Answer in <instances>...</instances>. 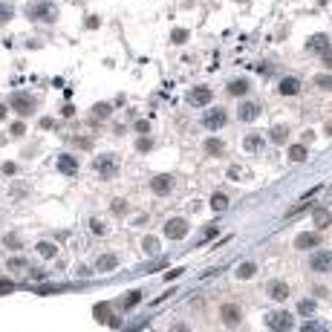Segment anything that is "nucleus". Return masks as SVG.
<instances>
[{"label":"nucleus","mask_w":332,"mask_h":332,"mask_svg":"<svg viewBox=\"0 0 332 332\" xmlns=\"http://www.w3.org/2000/svg\"><path fill=\"white\" fill-rule=\"evenodd\" d=\"M26 15H29V21H38V23H55L58 6L52 0H38V3H32V6L26 9Z\"/></svg>","instance_id":"f257e3e1"},{"label":"nucleus","mask_w":332,"mask_h":332,"mask_svg":"<svg viewBox=\"0 0 332 332\" xmlns=\"http://www.w3.org/2000/svg\"><path fill=\"white\" fill-rule=\"evenodd\" d=\"M266 326L272 332H292V323H295V318L289 315L286 309H272V312H266Z\"/></svg>","instance_id":"f03ea898"},{"label":"nucleus","mask_w":332,"mask_h":332,"mask_svg":"<svg viewBox=\"0 0 332 332\" xmlns=\"http://www.w3.org/2000/svg\"><path fill=\"white\" fill-rule=\"evenodd\" d=\"M165 237L168 240H185L188 237V231H191V226H188V219L185 217H171L168 223H165Z\"/></svg>","instance_id":"7ed1b4c3"},{"label":"nucleus","mask_w":332,"mask_h":332,"mask_svg":"<svg viewBox=\"0 0 332 332\" xmlns=\"http://www.w3.org/2000/svg\"><path fill=\"white\" fill-rule=\"evenodd\" d=\"M309 269L318 272V275H329L332 272V252L329 249H318V252L309 257Z\"/></svg>","instance_id":"20e7f679"},{"label":"nucleus","mask_w":332,"mask_h":332,"mask_svg":"<svg viewBox=\"0 0 332 332\" xmlns=\"http://www.w3.org/2000/svg\"><path fill=\"white\" fill-rule=\"evenodd\" d=\"M92 168H95V173H101L104 179H110V176L119 173V162H116L113 153H101V156H95Z\"/></svg>","instance_id":"39448f33"},{"label":"nucleus","mask_w":332,"mask_h":332,"mask_svg":"<svg viewBox=\"0 0 332 332\" xmlns=\"http://www.w3.org/2000/svg\"><path fill=\"white\" fill-rule=\"evenodd\" d=\"M173 185H176V179H173L171 173H156V176L150 179V191L156 196H168L173 191Z\"/></svg>","instance_id":"423d86ee"},{"label":"nucleus","mask_w":332,"mask_h":332,"mask_svg":"<svg viewBox=\"0 0 332 332\" xmlns=\"http://www.w3.org/2000/svg\"><path fill=\"white\" fill-rule=\"evenodd\" d=\"M226 122H229V113H226L223 107H211V110L202 116V125H205L208 130H219V127H226Z\"/></svg>","instance_id":"0eeeda50"},{"label":"nucleus","mask_w":332,"mask_h":332,"mask_svg":"<svg viewBox=\"0 0 332 332\" xmlns=\"http://www.w3.org/2000/svg\"><path fill=\"white\" fill-rule=\"evenodd\" d=\"M219 318H223V323L229 326V329H234V326H240L243 321V312L237 303H223V309H219Z\"/></svg>","instance_id":"6e6552de"},{"label":"nucleus","mask_w":332,"mask_h":332,"mask_svg":"<svg viewBox=\"0 0 332 332\" xmlns=\"http://www.w3.org/2000/svg\"><path fill=\"white\" fill-rule=\"evenodd\" d=\"M12 107L18 110V116H32L35 113V101H32V95H26V92H15V95H12Z\"/></svg>","instance_id":"1a4fd4ad"},{"label":"nucleus","mask_w":332,"mask_h":332,"mask_svg":"<svg viewBox=\"0 0 332 332\" xmlns=\"http://www.w3.org/2000/svg\"><path fill=\"white\" fill-rule=\"evenodd\" d=\"M329 38L323 32H318V35H312V38H306V52H315V55H323L326 49H329Z\"/></svg>","instance_id":"9d476101"},{"label":"nucleus","mask_w":332,"mask_h":332,"mask_svg":"<svg viewBox=\"0 0 332 332\" xmlns=\"http://www.w3.org/2000/svg\"><path fill=\"white\" fill-rule=\"evenodd\" d=\"M211 98H214L211 87H194V90L188 92V101L194 104V107H205V104H211Z\"/></svg>","instance_id":"9b49d317"},{"label":"nucleus","mask_w":332,"mask_h":332,"mask_svg":"<svg viewBox=\"0 0 332 332\" xmlns=\"http://www.w3.org/2000/svg\"><path fill=\"white\" fill-rule=\"evenodd\" d=\"M266 292H269V298L272 300H286L289 298V283L286 280H269V286H266Z\"/></svg>","instance_id":"f8f14e48"},{"label":"nucleus","mask_w":332,"mask_h":332,"mask_svg":"<svg viewBox=\"0 0 332 332\" xmlns=\"http://www.w3.org/2000/svg\"><path fill=\"white\" fill-rule=\"evenodd\" d=\"M260 113H263V110H260L257 101H243L240 107H237V119H240V122H254Z\"/></svg>","instance_id":"ddd939ff"},{"label":"nucleus","mask_w":332,"mask_h":332,"mask_svg":"<svg viewBox=\"0 0 332 332\" xmlns=\"http://www.w3.org/2000/svg\"><path fill=\"white\" fill-rule=\"evenodd\" d=\"M55 168L61 173L72 176V173H78V159H75V156H69V153H61V156L55 159Z\"/></svg>","instance_id":"4468645a"},{"label":"nucleus","mask_w":332,"mask_h":332,"mask_svg":"<svg viewBox=\"0 0 332 332\" xmlns=\"http://www.w3.org/2000/svg\"><path fill=\"white\" fill-rule=\"evenodd\" d=\"M312 223H315V229L323 231L332 226V211L329 208H312Z\"/></svg>","instance_id":"2eb2a0df"},{"label":"nucleus","mask_w":332,"mask_h":332,"mask_svg":"<svg viewBox=\"0 0 332 332\" xmlns=\"http://www.w3.org/2000/svg\"><path fill=\"white\" fill-rule=\"evenodd\" d=\"M277 90H280V95H298L300 92V81L295 78V75H286V78H280Z\"/></svg>","instance_id":"dca6fc26"},{"label":"nucleus","mask_w":332,"mask_h":332,"mask_svg":"<svg viewBox=\"0 0 332 332\" xmlns=\"http://www.w3.org/2000/svg\"><path fill=\"white\" fill-rule=\"evenodd\" d=\"M249 87H252V84H249L246 78H234V81H229L226 92H229V95H234V98H240V95H246V92H249Z\"/></svg>","instance_id":"f3484780"},{"label":"nucleus","mask_w":332,"mask_h":332,"mask_svg":"<svg viewBox=\"0 0 332 332\" xmlns=\"http://www.w3.org/2000/svg\"><path fill=\"white\" fill-rule=\"evenodd\" d=\"M269 139H272L275 145H286V139H289V127H286V125H275L272 130H269Z\"/></svg>","instance_id":"a211bd4d"},{"label":"nucleus","mask_w":332,"mask_h":332,"mask_svg":"<svg viewBox=\"0 0 332 332\" xmlns=\"http://www.w3.org/2000/svg\"><path fill=\"white\" fill-rule=\"evenodd\" d=\"M35 254H41V257H44V260H52V257H55L58 254V246L55 243H38V246H35Z\"/></svg>","instance_id":"6ab92c4d"},{"label":"nucleus","mask_w":332,"mask_h":332,"mask_svg":"<svg viewBox=\"0 0 332 332\" xmlns=\"http://www.w3.org/2000/svg\"><path fill=\"white\" fill-rule=\"evenodd\" d=\"M243 148L249 150V153L263 150V136H260V133H249V136H246V142H243Z\"/></svg>","instance_id":"aec40b11"},{"label":"nucleus","mask_w":332,"mask_h":332,"mask_svg":"<svg viewBox=\"0 0 332 332\" xmlns=\"http://www.w3.org/2000/svg\"><path fill=\"white\" fill-rule=\"evenodd\" d=\"M300 332H329V323L321 321V318H309V321L300 326Z\"/></svg>","instance_id":"412c9836"},{"label":"nucleus","mask_w":332,"mask_h":332,"mask_svg":"<svg viewBox=\"0 0 332 332\" xmlns=\"http://www.w3.org/2000/svg\"><path fill=\"white\" fill-rule=\"evenodd\" d=\"M139 300H142V292H139V289H133V292H127L125 298L119 300V306H122V309H133V306H139Z\"/></svg>","instance_id":"4be33fe9"},{"label":"nucleus","mask_w":332,"mask_h":332,"mask_svg":"<svg viewBox=\"0 0 332 332\" xmlns=\"http://www.w3.org/2000/svg\"><path fill=\"white\" fill-rule=\"evenodd\" d=\"M116 266H119V257H116V254H104V257L95 260V269H98V272H110Z\"/></svg>","instance_id":"5701e85b"},{"label":"nucleus","mask_w":332,"mask_h":332,"mask_svg":"<svg viewBox=\"0 0 332 332\" xmlns=\"http://www.w3.org/2000/svg\"><path fill=\"white\" fill-rule=\"evenodd\" d=\"M318 246V234H298L295 249H315Z\"/></svg>","instance_id":"b1692460"},{"label":"nucleus","mask_w":332,"mask_h":332,"mask_svg":"<svg viewBox=\"0 0 332 332\" xmlns=\"http://www.w3.org/2000/svg\"><path fill=\"white\" fill-rule=\"evenodd\" d=\"M234 275L240 277V280H249V277L257 275V266H254V263H240L237 269H234Z\"/></svg>","instance_id":"393cba45"},{"label":"nucleus","mask_w":332,"mask_h":332,"mask_svg":"<svg viewBox=\"0 0 332 332\" xmlns=\"http://www.w3.org/2000/svg\"><path fill=\"white\" fill-rule=\"evenodd\" d=\"M289 162H306V148L303 145H292L289 148Z\"/></svg>","instance_id":"a878e982"},{"label":"nucleus","mask_w":332,"mask_h":332,"mask_svg":"<svg viewBox=\"0 0 332 332\" xmlns=\"http://www.w3.org/2000/svg\"><path fill=\"white\" fill-rule=\"evenodd\" d=\"M211 208H214V211H226V208H229V196L223 194V191L214 194V196H211Z\"/></svg>","instance_id":"bb28decb"},{"label":"nucleus","mask_w":332,"mask_h":332,"mask_svg":"<svg viewBox=\"0 0 332 332\" xmlns=\"http://www.w3.org/2000/svg\"><path fill=\"white\" fill-rule=\"evenodd\" d=\"M205 150H208V153H217V156H223V153H226V145H223L219 139H208V142H205Z\"/></svg>","instance_id":"cd10ccee"},{"label":"nucleus","mask_w":332,"mask_h":332,"mask_svg":"<svg viewBox=\"0 0 332 332\" xmlns=\"http://www.w3.org/2000/svg\"><path fill=\"white\" fill-rule=\"evenodd\" d=\"M315 306H318V303L306 298V300H300V303H298V312H300V315H306V318H309L312 312H315Z\"/></svg>","instance_id":"c85d7f7f"},{"label":"nucleus","mask_w":332,"mask_h":332,"mask_svg":"<svg viewBox=\"0 0 332 332\" xmlns=\"http://www.w3.org/2000/svg\"><path fill=\"white\" fill-rule=\"evenodd\" d=\"M90 229H92V234H98V237H104V234H107V226H104V219H98V217L90 219Z\"/></svg>","instance_id":"c756f323"},{"label":"nucleus","mask_w":332,"mask_h":332,"mask_svg":"<svg viewBox=\"0 0 332 332\" xmlns=\"http://www.w3.org/2000/svg\"><path fill=\"white\" fill-rule=\"evenodd\" d=\"M92 315H95L98 321H110V306H107V303H98V306L92 309Z\"/></svg>","instance_id":"7c9ffc66"},{"label":"nucleus","mask_w":332,"mask_h":332,"mask_svg":"<svg viewBox=\"0 0 332 332\" xmlns=\"http://www.w3.org/2000/svg\"><path fill=\"white\" fill-rule=\"evenodd\" d=\"M110 110H113L110 104H95V107H92V116H95V119H107Z\"/></svg>","instance_id":"2f4dec72"},{"label":"nucleus","mask_w":332,"mask_h":332,"mask_svg":"<svg viewBox=\"0 0 332 332\" xmlns=\"http://www.w3.org/2000/svg\"><path fill=\"white\" fill-rule=\"evenodd\" d=\"M12 15H15V9H12L9 3H0V23H9Z\"/></svg>","instance_id":"473e14b6"},{"label":"nucleus","mask_w":332,"mask_h":332,"mask_svg":"<svg viewBox=\"0 0 332 332\" xmlns=\"http://www.w3.org/2000/svg\"><path fill=\"white\" fill-rule=\"evenodd\" d=\"M315 84H318L321 90H329L332 92V75H315Z\"/></svg>","instance_id":"72a5a7b5"},{"label":"nucleus","mask_w":332,"mask_h":332,"mask_svg":"<svg viewBox=\"0 0 332 332\" xmlns=\"http://www.w3.org/2000/svg\"><path fill=\"white\" fill-rule=\"evenodd\" d=\"M9 269H12V272H23V269H26V260H23V257H12Z\"/></svg>","instance_id":"f704fd0d"},{"label":"nucleus","mask_w":332,"mask_h":332,"mask_svg":"<svg viewBox=\"0 0 332 332\" xmlns=\"http://www.w3.org/2000/svg\"><path fill=\"white\" fill-rule=\"evenodd\" d=\"M9 292H15V283L9 277H0V295H9Z\"/></svg>","instance_id":"c9c22d12"},{"label":"nucleus","mask_w":332,"mask_h":332,"mask_svg":"<svg viewBox=\"0 0 332 332\" xmlns=\"http://www.w3.org/2000/svg\"><path fill=\"white\" fill-rule=\"evenodd\" d=\"M156 249H159V243L153 237H145V252H156Z\"/></svg>","instance_id":"e433bc0d"},{"label":"nucleus","mask_w":332,"mask_h":332,"mask_svg":"<svg viewBox=\"0 0 332 332\" xmlns=\"http://www.w3.org/2000/svg\"><path fill=\"white\" fill-rule=\"evenodd\" d=\"M23 133H26V127H23L21 122H15V125H12V136H23Z\"/></svg>","instance_id":"4c0bfd02"},{"label":"nucleus","mask_w":332,"mask_h":332,"mask_svg":"<svg viewBox=\"0 0 332 332\" xmlns=\"http://www.w3.org/2000/svg\"><path fill=\"white\" fill-rule=\"evenodd\" d=\"M173 41H176V44H185V41H188V32H182V29L173 32Z\"/></svg>","instance_id":"58836bf2"},{"label":"nucleus","mask_w":332,"mask_h":332,"mask_svg":"<svg viewBox=\"0 0 332 332\" xmlns=\"http://www.w3.org/2000/svg\"><path fill=\"white\" fill-rule=\"evenodd\" d=\"M217 226H208V229H205V234H202V240H211V237H214V234H217Z\"/></svg>","instance_id":"ea45409f"},{"label":"nucleus","mask_w":332,"mask_h":332,"mask_svg":"<svg viewBox=\"0 0 332 332\" xmlns=\"http://www.w3.org/2000/svg\"><path fill=\"white\" fill-rule=\"evenodd\" d=\"M150 145H153L150 139H139V142H136V148H139V150H150Z\"/></svg>","instance_id":"a19ab883"},{"label":"nucleus","mask_w":332,"mask_h":332,"mask_svg":"<svg viewBox=\"0 0 332 332\" xmlns=\"http://www.w3.org/2000/svg\"><path fill=\"white\" fill-rule=\"evenodd\" d=\"M15 171H18V168H15V162H6V165H3V173H6V176H12Z\"/></svg>","instance_id":"79ce46f5"},{"label":"nucleus","mask_w":332,"mask_h":332,"mask_svg":"<svg viewBox=\"0 0 332 332\" xmlns=\"http://www.w3.org/2000/svg\"><path fill=\"white\" fill-rule=\"evenodd\" d=\"M125 202H122V199H116V202H113V211H116V214H122V211H125Z\"/></svg>","instance_id":"37998d69"},{"label":"nucleus","mask_w":332,"mask_h":332,"mask_svg":"<svg viewBox=\"0 0 332 332\" xmlns=\"http://www.w3.org/2000/svg\"><path fill=\"white\" fill-rule=\"evenodd\" d=\"M323 64H326V67H332V46L323 52Z\"/></svg>","instance_id":"c03bdc74"},{"label":"nucleus","mask_w":332,"mask_h":332,"mask_svg":"<svg viewBox=\"0 0 332 332\" xmlns=\"http://www.w3.org/2000/svg\"><path fill=\"white\" fill-rule=\"evenodd\" d=\"M136 130H139V133H145V130H148V122H145V119H142V122H136Z\"/></svg>","instance_id":"a18cd8bd"},{"label":"nucleus","mask_w":332,"mask_h":332,"mask_svg":"<svg viewBox=\"0 0 332 332\" xmlns=\"http://www.w3.org/2000/svg\"><path fill=\"white\" fill-rule=\"evenodd\" d=\"M6 246H12V249H18L21 243H18V237H6Z\"/></svg>","instance_id":"49530a36"},{"label":"nucleus","mask_w":332,"mask_h":332,"mask_svg":"<svg viewBox=\"0 0 332 332\" xmlns=\"http://www.w3.org/2000/svg\"><path fill=\"white\" fill-rule=\"evenodd\" d=\"M182 275V269H173V272H168V275H165V280H171V277H179Z\"/></svg>","instance_id":"de8ad7c7"},{"label":"nucleus","mask_w":332,"mask_h":332,"mask_svg":"<svg viewBox=\"0 0 332 332\" xmlns=\"http://www.w3.org/2000/svg\"><path fill=\"white\" fill-rule=\"evenodd\" d=\"M171 332H191V329H188V326H185V323H176V326H173Z\"/></svg>","instance_id":"09e8293b"},{"label":"nucleus","mask_w":332,"mask_h":332,"mask_svg":"<svg viewBox=\"0 0 332 332\" xmlns=\"http://www.w3.org/2000/svg\"><path fill=\"white\" fill-rule=\"evenodd\" d=\"M3 116H6V107H3V104H0V122H3Z\"/></svg>","instance_id":"8fccbe9b"},{"label":"nucleus","mask_w":332,"mask_h":332,"mask_svg":"<svg viewBox=\"0 0 332 332\" xmlns=\"http://www.w3.org/2000/svg\"><path fill=\"white\" fill-rule=\"evenodd\" d=\"M326 133H329V136H332V122H329V125H326Z\"/></svg>","instance_id":"3c124183"}]
</instances>
